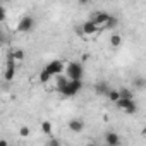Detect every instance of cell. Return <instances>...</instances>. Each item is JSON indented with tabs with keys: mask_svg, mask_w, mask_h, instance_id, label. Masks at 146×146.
Listing matches in <instances>:
<instances>
[{
	"mask_svg": "<svg viewBox=\"0 0 146 146\" xmlns=\"http://www.w3.org/2000/svg\"><path fill=\"white\" fill-rule=\"evenodd\" d=\"M143 136H146V127H144V129H143Z\"/></svg>",
	"mask_w": 146,
	"mask_h": 146,
	"instance_id": "23",
	"label": "cell"
},
{
	"mask_svg": "<svg viewBox=\"0 0 146 146\" xmlns=\"http://www.w3.org/2000/svg\"><path fill=\"white\" fill-rule=\"evenodd\" d=\"M88 146H98V144H93V143H91V144H88Z\"/></svg>",
	"mask_w": 146,
	"mask_h": 146,
	"instance_id": "24",
	"label": "cell"
},
{
	"mask_svg": "<svg viewBox=\"0 0 146 146\" xmlns=\"http://www.w3.org/2000/svg\"><path fill=\"white\" fill-rule=\"evenodd\" d=\"M81 90H83V81H69L58 93L67 96V98H72V96H76Z\"/></svg>",
	"mask_w": 146,
	"mask_h": 146,
	"instance_id": "2",
	"label": "cell"
},
{
	"mask_svg": "<svg viewBox=\"0 0 146 146\" xmlns=\"http://www.w3.org/2000/svg\"><path fill=\"white\" fill-rule=\"evenodd\" d=\"M0 146H9V143H7V139H0Z\"/></svg>",
	"mask_w": 146,
	"mask_h": 146,
	"instance_id": "22",
	"label": "cell"
},
{
	"mask_svg": "<svg viewBox=\"0 0 146 146\" xmlns=\"http://www.w3.org/2000/svg\"><path fill=\"white\" fill-rule=\"evenodd\" d=\"M105 144H107V146H119V144H120L119 134L113 132V131H108V132L105 134Z\"/></svg>",
	"mask_w": 146,
	"mask_h": 146,
	"instance_id": "7",
	"label": "cell"
},
{
	"mask_svg": "<svg viewBox=\"0 0 146 146\" xmlns=\"http://www.w3.org/2000/svg\"><path fill=\"white\" fill-rule=\"evenodd\" d=\"M132 84H134L136 88L143 90V88H146V79H144V78H134V79H132Z\"/></svg>",
	"mask_w": 146,
	"mask_h": 146,
	"instance_id": "18",
	"label": "cell"
},
{
	"mask_svg": "<svg viewBox=\"0 0 146 146\" xmlns=\"http://www.w3.org/2000/svg\"><path fill=\"white\" fill-rule=\"evenodd\" d=\"M69 129L72 131V132H76V134H79V132H83L84 131V122L81 120V119H72V120H69Z\"/></svg>",
	"mask_w": 146,
	"mask_h": 146,
	"instance_id": "8",
	"label": "cell"
},
{
	"mask_svg": "<svg viewBox=\"0 0 146 146\" xmlns=\"http://www.w3.org/2000/svg\"><path fill=\"white\" fill-rule=\"evenodd\" d=\"M107 98H108L110 102L117 103V102L120 100V91H119V90H110V91H108V95H107Z\"/></svg>",
	"mask_w": 146,
	"mask_h": 146,
	"instance_id": "15",
	"label": "cell"
},
{
	"mask_svg": "<svg viewBox=\"0 0 146 146\" xmlns=\"http://www.w3.org/2000/svg\"><path fill=\"white\" fill-rule=\"evenodd\" d=\"M119 24V21H117V17L115 16H112L110 19H108V23H107V26H105V29H113L115 26Z\"/></svg>",
	"mask_w": 146,
	"mask_h": 146,
	"instance_id": "19",
	"label": "cell"
},
{
	"mask_svg": "<svg viewBox=\"0 0 146 146\" xmlns=\"http://www.w3.org/2000/svg\"><path fill=\"white\" fill-rule=\"evenodd\" d=\"M46 146H62V144H60V141H58V139H55V137H52V139H48V143H46Z\"/></svg>",
	"mask_w": 146,
	"mask_h": 146,
	"instance_id": "20",
	"label": "cell"
},
{
	"mask_svg": "<svg viewBox=\"0 0 146 146\" xmlns=\"http://www.w3.org/2000/svg\"><path fill=\"white\" fill-rule=\"evenodd\" d=\"M50 79H53L48 72L45 70V69H41V72H40V83H43V84H46V83H50Z\"/></svg>",
	"mask_w": 146,
	"mask_h": 146,
	"instance_id": "16",
	"label": "cell"
},
{
	"mask_svg": "<svg viewBox=\"0 0 146 146\" xmlns=\"http://www.w3.org/2000/svg\"><path fill=\"white\" fill-rule=\"evenodd\" d=\"M41 132H43L45 136H52V132H53V125H52V122L43 120V122H41Z\"/></svg>",
	"mask_w": 146,
	"mask_h": 146,
	"instance_id": "13",
	"label": "cell"
},
{
	"mask_svg": "<svg viewBox=\"0 0 146 146\" xmlns=\"http://www.w3.org/2000/svg\"><path fill=\"white\" fill-rule=\"evenodd\" d=\"M120 98L122 100H134V93L129 90V88H120Z\"/></svg>",
	"mask_w": 146,
	"mask_h": 146,
	"instance_id": "14",
	"label": "cell"
},
{
	"mask_svg": "<svg viewBox=\"0 0 146 146\" xmlns=\"http://www.w3.org/2000/svg\"><path fill=\"white\" fill-rule=\"evenodd\" d=\"M93 90H95V93H96V95H100V96H107V95H108V91H110V88H108V86H107V83H103V81H102V83H96Z\"/></svg>",
	"mask_w": 146,
	"mask_h": 146,
	"instance_id": "10",
	"label": "cell"
},
{
	"mask_svg": "<svg viewBox=\"0 0 146 146\" xmlns=\"http://www.w3.org/2000/svg\"><path fill=\"white\" fill-rule=\"evenodd\" d=\"M33 28H35V19L31 16H24L17 23V31L19 33H29V31H33Z\"/></svg>",
	"mask_w": 146,
	"mask_h": 146,
	"instance_id": "6",
	"label": "cell"
},
{
	"mask_svg": "<svg viewBox=\"0 0 146 146\" xmlns=\"http://www.w3.org/2000/svg\"><path fill=\"white\" fill-rule=\"evenodd\" d=\"M110 46L112 48H119L120 45H122V36L119 35V33H113V35H110Z\"/></svg>",
	"mask_w": 146,
	"mask_h": 146,
	"instance_id": "12",
	"label": "cell"
},
{
	"mask_svg": "<svg viewBox=\"0 0 146 146\" xmlns=\"http://www.w3.org/2000/svg\"><path fill=\"white\" fill-rule=\"evenodd\" d=\"M29 134H31V129H29L28 125H23V127L19 129V137H21V139H28Z\"/></svg>",
	"mask_w": 146,
	"mask_h": 146,
	"instance_id": "17",
	"label": "cell"
},
{
	"mask_svg": "<svg viewBox=\"0 0 146 146\" xmlns=\"http://www.w3.org/2000/svg\"><path fill=\"white\" fill-rule=\"evenodd\" d=\"M83 74H84V69L79 62H69L65 67V76L70 81H83Z\"/></svg>",
	"mask_w": 146,
	"mask_h": 146,
	"instance_id": "1",
	"label": "cell"
},
{
	"mask_svg": "<svg viewBox=\"0 0 146 146\" xmlns=\"http://www.w3.org/2000/svg\"><path fill=\"white\" fill-rule=\"evenodd\" d=\"M65 67H67V65H65L64 62H60V60H52V62L45 67V70L48 72L52 78H57V76L65 74Z\"/></svg>",
	"mask_w": 146,
	"mask_h": 146,
	"instance_id": "3",
	"label": "cell"
},
{
	"mask_svg": "<svg viewBox=\"0 0 146 146\" xmlns=\"http://www.w3.org/2000/svg\"><path fill=\"white\" fill-rule=\"evenodd\" d=\"M9 57H11L14 62H23V60H24V52H23L21 48H14V50L9 53Z\"/></svg>",
	"mask_w": 146,
	"mask_h": 146,
	"instance_id": "11",
	"label": "cell"
},
{
	"mask_svg": "<svg viewBox=\"0 0 146 146\" xmlns=\"http://www.w3.org/2000/svg\"><path fill=\"white\" fill-rule=\"evenodd\" d=\"M110 17H112V14H108V12H105V11H96V12H93L91 21H93L98 28H105Z\"/></svg>",
	"mask_w": 146,
	"mask_h": 146,
	"instance_id": "4",
	"label": "cell"
},
{
	"mask_svg": "<svg viewBox=\"0 0 146 146\" xmlns=\"http://www.w3.org/2000/svg\"><path fill=\"white\" fill-rule=\"evenodd\" d=\"M81 29H83V35H96L98 33V26L90 19V21H86V23H83V26H81Z\"/></svg>",
	"mask_w": 146,
	"mask_h": 146,
	"instance_id": "9",
	"label": "cell"
},
{
	"mask_svg": "<svg viewBox=\"0 0 146 146\" xmlns=\"http://www.w3.org/2000/svg\"><path fill=\"white\" fill-rule=\"evenodd\" d=\"M5 19V9H4V5H0V21H4Z\"/></svg>",
	"mask_w": 146,
	"mask_h": 146,
	"instance_id": "21",
	"label": "cell"
},
{
	"mask_svg": "<svg viewBox=\"0 0 146 146\" xmlns=\"http://www.w3.org/2000/svg\"><path fill=\"white\" fill-rule=\"evenodd\" d=\"M120 110H124L125 113H129V115H132V113H136L137 112V103L134 102V100H119L117 103H115Z\"/></svg>",
	"mask_w": 146,
	"mask_h": 146,
	"instance_id": "5",
	"label": "cell"
}]
</instances>
